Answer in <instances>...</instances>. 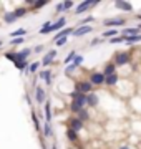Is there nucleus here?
Returning a JSON list of instances; mask_svg holds the SVG:
<instances>
[{
  "label": "nucleus",
  "instance_id": "f257e3e1",
  "mask_svg": "<svg viewBox=\"0 0 141 149\" xmlns=\"http://www.w3.org/2000/svg\"><path fill=\"white\" fill-rule=\"evenodd\" d=\"M91 88H93V85L90 81H80V83H76L75 91L82 93V95H90L91 93Z\"/></svg>",
  "mask_w": 141,
  "mask_h": 149
},
{
  "label": "nucleus",
  "instance_id": "f03ea898",
  "mask_svg": "<svg viewBox=\"0 0 141 149\" xmlns=\"http://www.w3.org/2000/svg\"><path fill=\"white\" fill-rule=\"evenodd\" d=\"M130 61V53H126V52H118L116 56H114V65L116 66H123Z\"/></svg>",
  "mask_w": 141,
  "mask_h": 149
},
{
  "label": "nucleus",
  "instance_id": "7ed1b4c3",
  "mask_svg": "<svg viewBox=\"0 0 141 149\" xmlns=\"http://www.w3.org/2000/svg\"><path fill=\"white\" fill-rule=\"evenodd\" d=\"M98 2H91V0H85V2H82L80 5L76 7V10H75V13L76 15H82V13H85V12L90 8L91 5H96Z\"/></svg>",
  "mask_w": 141,
  "mask_h": 149
},
{
  "label": "nucleus",
  "instance_id": "20e7f679",
  "mask_svg": "<svg viewBox=\"0 0 141 149\" xmlns=\"http://www.w3.org/2000/svg\"><path fill=\"white\" fill-rule=\"evenodd\" d=\"M105 81H106V76L103 73H93L90 76V83L91 85H103Z\"/></svg>",
  "mask_w": 141,
  "mask_h": 149
},
{
  "label": "nucleus",
  "instance_id": "39448f33",
  "mask_svg": "<svg viewBox=\"0 0 141 149\" xmlns=\"http://www.w3.org/2000/svg\"><path fill=\"white\" fill-rule=\"evenodd\" d=\"M55 56H57V50H48V53L45 55L43 60L40 61V63H42V66H47V65H50V63L55 60Z\"/></svg>",
  "mask_w": 141,
  "mask_h": 149
},
{
  "label": "nucleus",
  "instance_id": "423d86ee",
  "mask_svg": "<svg viewBox=\"0 0 141 149\" xmlns=\"http://www.w3.org/2000/svg\"><path fill=\"white\" fill-rule=\"evenodd\" d=\"M103 25H105V27L114 28V27H118V25H125V20H123V18H110V20H105L103 22Z\"/></svg>",
  "mask_w": 141,
  "mask_h": 149
},
{
  "label": "nucleus",
  "instance_id": "0eeeda50",
  "mask_svg": "<svg viewBox=\"0 0 141 149\" xmlns=\"http://www.w3.org/2000/svg\"><path fill=\"white\" fill-rule=\"evenodd\" d=\"M93 30L91 25H85V27H80L76 28L75 32H73V37H82V35H87V33H90Z\"/></svg>",
  "mask_w": 141,
  "mask_h": 149
},
{
  "label": "nucleus",
  "instance_id": "6e6552de",
  "mask_svg": "<svg viewBox=\"0 0 141 149\" xmlns=\"http://www.w3.org/2000/svg\"><path fill=\"white\" fill-rule=\"evenodd\" d=\"M65 23H66V18H65V17H60L58 20L55 22L53 25H52V32H57V30H63Z\"/></svg>",
  "mask_w": 141,
  "mask_h": 149
},
{
  "label": "nucleus",
  "instance_id": "1a4fd4ad",
  "mask_svg": "<svg viewBox=\"0 0 141 149\" xmlns=\"http://www.w3.org/2000/svg\"><path fill=\"white\" fill-rule=\"evenodd\" d=\"M70 128L78 133V131L83 128V121H80L78 118H71V119H70Z\"/></svg>",
  "mask_w": 141,
  "mask_h": 149
},
{
  "label": "nucleus",
  "instance_id": "9d476101",
  "mask_svg": "<svg viewBox=\"0 0 141 149\" xmlns=\"http://www.w3.org/2000/svg\"><path fill=\"white\" fill-rule=\"evenodd\" d=\"M35 100H37V103H40V104L45 103V90L43 88H35Z\"/></svg>",
  "mask_w": 141,
  "mask_h": 149
},
{
  "label": "nucleus",
  "instance_id": "9b49d317",
  "mask_svg": "<svg viewBox=\"0 0 141 149\" xmlns=\"http://www.w3.org/2000/svg\"><path fill=\"white\" fill-rule=\"evenodd\" d=\"M38 76H40V78L47 83V85H50V83H52V71H50V70H43V71H40V73H38Z\"/></svg>",
  "mask_w": 141,
  "mask_h": 149
},
{
  "label": "nucleus",
  "instance_id": "f8f14e48",
  "mask_svg": "<svg viewBox=\"0 0 141 149\" xmlns=\"http://www.w3.org/2000/svg\"><path fill=\"white\" fill-rule=\"evenodd\" d=\"M87 104L88 106H96L98 104V96L95 95V93H90V95H87Z\"/></svg>",
  "mask_w": 141,
  "mask_h": 149
},
{
  "label": "nucleus",
  "instance_id": "ddd939ff",
  "mask_svg": "<svg viewBox=\"0 0 141 149\" xmlns=\"http://www.w3.org/2000/svg\"><path fill=\"white\" fill-rule=\"evenodd\" d=\"M114 7H116V8H121V10H125V12H133V7H131V3H128V2H116Z\"/></svg>",
  "mask_w": 141,
  "mask_h": 149
},
{
  "label": "nucleus",
  "instance_id": "4468645a",
  "mask_svg": "<svg viewBox=\"0 0 141 149\" xmlns=\"http://www.w3.org/2000/svg\"><path fill=\"white\" fill-rule=\"evenodd\" d=\"M43 111H45V121H47V123H50V121H52V104H50V101H47V103H45Z\"/></svg>",
  "mask_w": 141,
  "mask_h": 149
},
{
  "label": "nucleus",
  "instance_id": "2eb2a0df",
  "mask_svg": "<svg viewBox=\"0 0 141 149\" xmlns=\"http://www.w3.org/2000/svg\"><path fill=\"white\" fill-rule=\"evenodd\" d=\"M17 53H18V61H25V60L30 56L32 50H30V48H23L22 52H17Z\"/></svg>",
  "mask_w": 141,
  "mask_h": 149
},
{
  "label": "nucleus",
  "instance_id": "dca6fc26",
  "mask_svg": "<svg viewBox=\"0 0 141 149\" xmlns=\"http://www.w3.org/2000/svg\"><path fill=\"white\" fill-rule=\"evenodd\" d=\"M73 32H75L73 28H63V30H60V32H58V35L55 37L53 42H57L58 38H65V37H68V35H70V33H73Z\"/></svg>",
  "mask_w": 141,
  "mask_h": 149
},
{
  "label": "nucleus",
  "instance_id": "f3484780",
  "mask_svg": "<svg viewBox=\"0 0 141 149\" xmlns=\"http://www.w3.org/2000/svg\"><path fill=\"white\" fill-rule=\"evenodd\" d=\"M108 86H114L116 83H118V74L113 73V74H110V76H106V81H105Z\"/></svg>",
  "mask_w": 141,
  "mask_h": 149
},
{
  "label": "nucleus",
  "instance_id": "a211bd4d",
  "mask_svg": "<svg viewBox=\"0 0 141 149\" xmlns=\"http://www.w3.org/2000/svg\"><path fill=\"white\" fill-rule=\"evenodd\" d=\"M133 35H140L138 28H125L123 30V37H133Z\"/></svg>",
  "mask_w": 141,
  "mask_h": 149
},
{
  "label": "nucleus",
  "instance_id": "6ab92c4d",
  "mask_svg": "<svg viewBox=\"0 0 141 149\" xmlns=\"http://www.w3.org/2000/svg\"><path fill=\"white\" fill-rule=\"evenodd\" d=\"M114 68H116V65H113V63H108L106 66H105V71H103V74H105V76H110V74H113V73H114Z\"/></svg>",
  "mask_w": 141,
  "mask_h": 149
},
{
  "label": "nucleus",
  "instance_id": "aec40b11",
  "mask_svg": "<svg viewBox=\"0 0 141 149\" xmlns=\"http://www.w3.org/2000/svg\"><path fill=\"white\" fill-rule=\"evenodd\" d=\"M52 25H53V23H50V22H45L43 27L40 28V33H42V35H45V33H50V32H52Z\"/></svg>",
  "mask_w": 141,
  "mask_h": 149
},
{
  "label": "nucleus",
  "instance_id": "412c9836",
  "mask_svg": "<svg viewBox=\"0 0 141 149\" xmlns=\"http://www.w3.org/2000/svg\"><path fill=\"white\" fill-rule=\"evenodd\" d=\"M27 12L28 10L25 8V7H20V8H15V10H13V15H15V18H20V17H23Z\"/></svg>",
  "mask_w": 141,
  "mask_h": 149
},
{
  "label": "nucleus",
  "instance_id": "4be33fe9",
  "mask_svg": "<svg viewBox=\"0 0 141 149\" xmlns=\"http://www.w3.org/2000/svg\"><path fill=\"white\" fill-rule=\"evenodd\" d=\"M13 65H15V68L20 70V71H23V70H28V66H30V65L27 63V60H25V61H17V63H13Z\"/></svg>",
  "mask_w": 141,
  "mask_h": 149
},
{
  "label": "nucleus",
  "instance_id": "5701e85b",
  "mask_svg": "<svg viewBox=\"0 0 141 149\" xmlns=\"http://www.w3.org/2000/svg\"><path fill=\"white\" fill-rule=\"evenodd\" d=\"M76 118H78V119H80V121H87L88 118H90V113H88L87 109H85V108H83L82 111L78 113V116H76Z\"/></svg>",
  "mask_w": 141,
  "mask_h": 149
},
{
  "label": "nucleus",
  "instance_id": "b1692460",
  "mask_svg": "<svg viewBox=\"0 0 141 149\" xmlns=\"http://www.w3.org/2000/svg\"><path fill=\"white\" fill-rule=\"evenodd\" d=\"M66 138L70 139L71 143H75L76 138H78V136H76V131H73L71 128H70V129H66Z\"/></svg>",
  "mask_w": 141,
  "mask_h": 149
},
{
  "label": "nucleus",
  "instance_id": "393cba45",
  "mask_svg": "<svg viewBox=\"0 0 141 149\" xmlns=\"http://www.w3.org/2000/svg\"><path fill=\"white\" fill-rule=\"evenodd\" d=\"M141 40V35H133V37H125V43H136V42H140Z\"/></svg>",
  "mask_w": 141,
  "mask_h": 149
},
{
  "label": "nucleus",
  "instance_id": "a878e982",
  "mask_svg": "<svg viewBox=\"0 0 141 149\" xmlns=\"http://www.w3.org/2000/svg\"><path fill=\"white\" fill-rule=\"evenodd\" d=\"M25 35H27V30H25V28H18V30L10 33V37H20V38L25 37Z\"/></svg>",
  "mask_w": 141,
  "mask_h": 149
},
{
  "label": "nucleus",
  "instance_id": "bb28decb",
  "mask_svg": "<svg viewBox=\"0 0 141 149\" xmlns=\"http://www.w3.org/2000/svg\"><path fill=\"white\" fill-rule=\"evenodd\" d=\"M5 58H7V60H10V61H13V63H17V61H18V53H17V52L5 53Z\"/></svg>",
  "mask_w": 141,
  "mask_h": 149
},
{
  "label": "nucleus",
  "instance_id": "cd10ccee",
  "mask_svg": "<svg viewBox=\"0 0 141 149\" xmlns=\"http://www.w3.org/2000/svg\"><path fill=\"white\" fill-rule=\"evenodd\" d=\"M43 134L45 136H47V138H50V136H52V126H50V123H47L45 121V124H43Z\"/></svg>",
  "mask_w": 141,
  "mask_h": 149
},
{
  "label": "nucleus",
  "instance_id": "c85d7f7f",
  "mask_svg": "<svg viewBox=\"0 0 141 149\" xmlns=\"http://www.w3.org/2000/svg\"><path fill=\"white\" fill-rule=\"evenodd\" d=\"M48 3V0H37L35 3H33V10H38V8H42Z\"/></svg>",
  "mask_w": 141,
  "mask_h": 149
},
{
  "label": "nucleus",
  "instance_id": "c756f323",
  "mask_svg": "<svg viewBox=\"0 0 141 149\" xmlns=\"http://www.w3.org/2000/svg\"><path fill=\"white\" fill-rule=\"evenodd\" d=\"M3 18H5L7 23H12V22H15V20H17L15 15H13V12H7L5 15H3Z\"/></svg>",
  "mask_w": 141,
  "mask_h": 149
},
{
  "label": "nucleus",
  "instance_id": "7c9ffc66",
  "mask_svg": "<svg viewBox=\"0 0 141 149\" xmlns=\"http://www.w3.org/2000/svg\"><path fill=\"white\" fill-rule=\"evenodd\" d=\"M40 65H42V63H38V61H33V63H30V66H28V71H30L32 74H35Z\"/></svg>",
  "mask_w": 141,
  "mask_h": 149
},
{
  "label": "nucleus",
  "instance_id": "2f4dec72",
  "mask_svg": "<svg viewBox=\"0 0 141 149\" xmlns=\"http://www.w3.org/2000/svg\"><path fill=\"white\" fill-rule=\"evenodd\" d=\"M76 56H78V55H76V52H75V50H71L70 53H68V56L65 58V63H70V61H75V58H76Z\"/></svg>",
  "mask_w": 141,
  "mask_h": 149
},
{
  "label": "nucleus",
  "instance_id": "473e14b6",
  "mask_svg": "<svg viewBox=\"0 0 141 149\" xmlns=\"http://www.w3.org/2000/svg\"><path fill=\"white\" fill-rule=\"evenodd\" d=\"M101 37H103V38H106V37H118V32H116L114 28H111V30H106Z\"/></svg>",
  "mask_w": 141,
  "mask_h": 149
},
{
  "label": "nucleus",
  "instance_id": "72a5a7b5",
  "mask_svg": "<svg viewBox=\"0 0 141 149\" xmlns=\"http://www.w3.org/2000/svg\"><path fill=\"white\" fill-rule=\"evenodd\" d=\"M108 42H110V43H111V45H113V43H125V37H123V35H119V37H114V38H110Z\"/></svg>",
  "mask_w": 141,
  "mask_h": 149
},
{
  "label": "nucleus",
  "instance_id": "f704fd0d",
  "mask_svg": "<svg viewBox=\"0 0 141 149\" xmlns=\"http://www.w3.org/2000/svg\"><path fill=\"white\" fill-rule=\"evenodd\" d=\"M75 70H76V65H75V63L68 65V66H66V68H65V74H71V73H73V71H75Z\"/></svg>",
  "mask_w": 141,
  "mask_h": 149
},
{
  "label": "nucleus",
  "instance_id": "c9c22d12",
  "mask_svg": "<svg viewBox=\"0 0 141 149\" xmlns=\"http://www.w3.org/2000/svg\"><path fill=\"white\" fill-rule=\"evenodd\" d=\"M23 42H25V38H13V40L10 42V45H13V47H15V45H22Z\"/></svg>",
  "mask_w": 141,
  "mask_h": 149
},
{
  "label": "nucleus",
  "instance_id": "e433bc0d",
  "mask_svg": "<svg viewBox=\"0 0 141 149\" xmlns=\"http://www.w3.org/2000/svg\"><path fill=\"white\" fill-rule=\"evenodd\" d=\"M66 42H68V38H58V40H57V42H55V43H57V47H63V45H65V43Z\"/></svg>",
  "mask_w": 141,
  "mask_h": 149
},
{
  "label": "nucleus",
  "instance_id": "4c0bfd02",
  "mask_svg": "<svg viewBox=\"0 0 141 149\" xmlns=\"http://www.w3.org/2000/svg\"><path fill=\"white\" fill-rule=\"evenodd\" d=\"M32 119H33V123H35V126H37V129L40 131V123H38V118H37V114H35V111L32 113Z\"/></svg>",
  "mask_w": 141,
  "mask_h": 149
},
{
  "label": "nucleus",
  "instance_id": "58836bf2",
  "mask_svg": "<svg viewBox=\"0 0 141 149\" xmlns=\"http://www.w3.org/2000/svg\"><path fill=\"white\" fill-rule=\"evenodd\" d=\"M90 22H93V17H87L85 20H82V25L85 27V25H87V23H90Z\"/></svg>",
  "mask_w": 141,
  "mask_h": 149
},
{
  "label": "nucleus",
  "instance_id": "ea45409f",
  "mask_svg": "<svg viewBox=\"0 0 141 149\" xmlns=\"http://www.w3.org/2000/svg\"><path fill=\"white\" fill-rule=\"evenodd\" d=\"M65 10V7H63V3H57V13H60V12Z\"/></svg>",
  "mask_w": 141,
  "mask_h": 149
},
{
  "label": "nucleus",
  "instance_id": "a19ab883",
  "mask_svg": "<svg viewBox=\"0 0 141 149\" xmlns=\"http://www.w3.org/2000/svg\"><path fill=\"white\" fill-rule=\"evenodd\" d=\"M82 61H83V56H80V55H78V56H76V58H75V61H73V63H75L76 66H78V65L82 63Z\"/></svg>",
  "mask_w": 141,
  "mask_h": 149
},
{
  "label": "nucleus",
  "instance_id": "79ce46f5",
  "mask_svg": "<svg viewBox=\"0 0 141 149\" xmlns=\"http://www.w3.org/2000/svg\"><path fill=\"white\" fill-rule=\"evenodd\" d=\"M63 7H65V10H70L71 7H73V2H65V3H63Z\"/></svg>",
  "mask_w": 141,
  "mask_h": 149
},
{
  "label": "nucleus",
  "instance_id": "37998d69",
  "mask_svg": "<svg viewBox=\"0 0 141 149\" xmlns=\"http://www.w3.org/2000/svg\"><path fill=\"white\" fill-rule=\"evenodd\" d=\"M42 50H43V45H37V47H35V50H33V52H35V53H40Z\"/></svg>",
  "mask_w": 141,
  "mask_h": 149
},
{
  "label": "nucleus",
  "instance_id": "c03bdc74",
  "mask_svg": "<svg viewBox=\"0 0 141 149\" xmlns=\"http://www.w3.org/2000/svg\"><path fill=\"white\" fill-rule=\"evenodd\" d=\"M101 42H103V38H95L91 42V45H98V43H101Z\"/></svg>",
  "mask_w": 141,
  "mask_h": 149
},
{
  "label": "nucleus",
  "instance_id": "a18cd8bd",
  "mask_svg": "<svg viewBox=\"0 0 141 149\" xmlns=\"http://www.w3.org/2000/svg\"><path fill=\"white\" fill-rule=\"evenodd\" d=\"M119 149H130V148H128V146H121Z\"/></svg>",
  "mask_w": 141,
  "mask_h": 149
},
{
  "label": "nucleus",
  "instance_id": "49530a36",
  "mask_svg": "<svg viewBox=\"0 0 141 149\" xmlns=\"http://www.w3.org/2000/svg\"><path fill=\"white\" fill-rule=\"evenodd\" d=\"M136 17H138V20H141V15H136Z\"/></svg>",
  "mask_w": 141,
  "mask_h": 149
},
{
  "label": "nucleus",
  "instance_id": "de8ad7c7",
  "mask_svg": "<svg viewBox=\"0 0 141 149\" xmlns=\"http://www.w3.org/2000/svg\"><path fill=\"white\" fill-rule=\"evenodd\" d=\"M2 45H3V43H2V42H0V48H2Z\"/></svg>",
  "mask_w": 141,
  "mask_h": 149
},
{
  "label": "nucleus",
  "instance_id": "09e8293b",
  "mask_svg": "<svg viewBox=\"0 0 141 149\" xmlns=\"http://www.w3.org/2000/svg\"><path fill=\"white\" fill-rule=\"evenodd\" d=\"M52 149H57V146H53V148H52Z\"/></svg>",
  "mask_w": 141,
  "mask_h": 149
},
{
  "label": "nucleus",
  "instance_id": "8fccbe9b",
  "mask_svg": "<svg viewBox=\"0 0 141 149\" xmlns=\"http://www.w3.org/2000/svg\"><path fill=\"white\" fill-rule=\"evenodd\" d=\"M140 35H141V32H140Z\"/></svg>",
  "mask_w": 141,
  "mask_h": 149
}]
</instances>
